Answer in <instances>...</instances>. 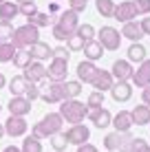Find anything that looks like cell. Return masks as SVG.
I'll list each match as a JSON object with an SVG mask.
<instances>
[{
	"label": "cell",
	"mask_w": 150,
	"mask_h": 152,
	"mask_svg": "<svg viewBox=\"0 0 150 152\" xmlns=\"http://www.w3.org/2000/svg\"><path fill=\"white\" fill-rule=\"evenodd\" d=\"M62 124H64V119H62L60 113H49V115H44L38 124H33L31 134H33L35 139H40V141L49 139V137H53V134L62 132Z\"/></svg>",
	"instance_id": "cell-1"
},
{
	"label": "cell",
	"mask_w": 150,
	"mask_h": 152,
	"mask_svg": "<svg viewBox=\"0 0 150 152\" xmlns=\"http://www.w3.org/2000/svg\"><path fill=\"white\" fill-rule=\"evenodd\" d=\"M60 115L64 121H69L71 126L75 124H82L86 117H89V106L77 99H66V102L60 104Z\"/></svg>",
	"instance_id": "cell-2"
},
{
	"label": "cell",
	"mask_w": 150,
	"mask_h": 152,
	"mask_svg": "<svg viewBox=\"0 0 150 152\" xmlns=\"http://www.w3.org/2000/svg\"><path fill=\"white\" fill-rule=\"evenodd\" d=\"M40 42V29L33 27V24H22V27H15L13 29V38H11V44L15 49H31V46Z\"/></svg>",
	"instance_id": "cell-3"
},
{
	"label": "cell",
	"mask_w": 150,
	"mask_h": 152,
	"mask_svg": "<svg viewBox=\"0 0 150 152\" xmlns=\"http://www.w3.org/2000/svg\"><path fill=\"white\" fill-rule=\"evenodd\" d=\"M97 42L104 46V51H117L121 44V33L115 27H102L97 33Z\"/></svg>",
	"instance_id": "cell-4"
},
{
	"label": "cell",
	"mask_w": 150,
	"mask_h": 152,
	"mask_svg": "<svg viewBox=\"0 0 150 152\" xmlns=\"http://www.w3.org/2000/svg\"><path fill=\"white\" fill-rule=\"evenodd\" d=\"M40 99L46 104H62L64 102V91H62V82H49L40 86Z\"/></svg>",
	"instance_id": "cell-5"
},
{
	"label": "cell",
	"mask_w": 150,
	"mask_h": 152,
	"mask_svg": "<svg viewBox=\"0 0 150 152\" xmlns=\"http://www.w3.org/2000/svg\"><path fill=\"white\" fill-rule=\"evenodd\" d=\"M64 134H66L69 145H71V143H73V145H84V143H89V139H91V130H89V126H86V124H75V126H71Z\"/></svg>",
	"instance_id": "cell-6"
},
{
	"label": "cell",
	"mask_w": 150,
	"mask_h": 152,
	"mask_svg": "<svg viewBox=\"0 0 150 152\" xmlns=\"http://www.w3.org/2000/svg\"><path fill=\"white\" fill-rule=\"evenodd\" d=\"M66 73H69V60L51 57V64L46 69V77L51 82H66Z\"/></svg>",
	"instance_id": "cell-7"
},
{
	"label": "cell",
	"mask_w": 150,
	"mask_h": 152,
	"mask_svg": "<svg viewBox=\"0 0 150 152\" xmlns=\"http://www.w3.org/2000/svg\"><path fill=\"white\" fill-rule=\"evenodd\" d=\"M137 7H135V2L132 0H124V2L119 4H115V11H113V18L115 20H119V22H132V20L137 18Z\"/></svg>",
	"instance_id": "cell-8"
},
{
	"label": "cell",
	"mask_w": 150,
	"mask_h": 152,
	"mask_svg": "<svg viewBox=\"0 0 150 152\" xmlns=\"http://www.w3.org/2000/svg\"><path fill=\"white\" fill-rule=\"evenodd\" d=\"M130 139H132L130 132H117V130H113V132H108L104 137V148H106V152H119L124 148V143Z\"/></svg>",
	"instance_id": "cell-9"
},
{
	"label": "cell",
	"mask_w": 150,
	"mask_h": 152,
	"mask_svg": "<svg viewBox=\"0 0 150 152\" xmlns=\"http://www.w3.org/2000/svg\"><path fill=\"white\" fill-rule=\"evenodd\" d=\"M132 71L135 69H132V64L128 60H115L113 66H110V75H113L115 82H130Z\"/></svg>",
	"instance_id": "cell-10"
},
{
	"label": "cell",
	"mask_w": 150,
	"mask_h": 152,
	"mask_svg": "<svg viewBox=\"0 0 150 152\" xmlns=\"http://www.w3.org/2000/svg\"><path fill=\"white\" fill-rule=\"evenodd\" d=\"M130 84L137 88H146L150 86V60H143L141 64L132 71V77H130Z\"/></svg>",
	"instance_id": "cell-11"
},
{
	"label": "cell",
	"mask_w": 150,
	"mask_h": 152,
	"mask_svg": "<svg viewBox=\"0 0 150 152\" xmlns=\"http://www.w3.org/2000/svg\"><path fill=\"white\" fill-rule=\"evenodd\" d=\"M27 130H29V124L24 117H11L9 115V119L4 121V134H9V137H22Z\"/></svg>",
	"instance_id": "cell-12"
},
{
	"label": "cell",
	"mask_w": 150,
	"mask_h": 152,
	"mask_svg": "<svg viewBox=\"0 0 150 152\" xmlns=\"http://www.w3.org/2000/svg\"><path fill=\"white\" fill-rule=\"evenodd\" d=\"M22 75H24V80L31 82V84H40V82L46 80V66L42 64V62H35L33 60L27 69L22 71Z\"/></svg>",
	"instance_id": "cell-13"
},
{
	"label": "cell",
	"mask_w": 150,
	"mask_h": 152,
	"mask_svg": "<svg viewBox=\"0 0 150 152\" xmlns=\"http://www.w3.org/2000/svg\"><path fill=\"white\" fill-rule=\"evenodd\" d=\"M55 24H60V27L64 29L66 33L73 35L75 29L80 27V13H75V11H71V9H66V11L60 13V18L55 20Z\"/></svg>",
	"instance_id": "cell-14"
},
{
	"label": "cell",
	"mask_w": 150,
	"mask_h": 152,
	"mask_svg": "<svg viewBox=\"0 0 150 152\" xmlns=\"http://www.w3.org/2000/svg\"><path fill=\"white\" fill-rule=\"evenodd\" d=\"M97 66H95V62H89V60H82L80 64H77V82H82V84H91L93 80H95V75H97Z\"/></svg>",
	"instance_id": "cell-15"
},
{
	"label": "cell",
	"mask_w": 150,
	"mask_h": 152,
	"mask_svg": "<svg viewBox=\"0 0 150 152\" xmlns=\"http://www.w3.org/2000/svg\"><path fill=\"white\" fill-rule=\"evenodd\" d=\"M89 119L93 121V126H97V128H108V126L113 124V115L108 108H93V110H89Z\"/></svg>",
	"instance_id": "cell-16"
},
{
	"label": "cell",
	"mask_w": 150,
	"mask_h": 152,
	"mask_svg": "<svg viewBox=\"0 0 150 152\" xmlns=\"http://www.w3.org/2000/svg\"><path fill=\"white\" fill-rule=\"evenodd\" d=\"M110 97L115 99V102H128V99L132 97V84L130 82H115L113 84V88H110Z\"/></svg>",
	"instance_id": "cell-17"
},
{
	"label": "cell",
	"mask_w": 150,
	"mask_h": 152,
	"mask_svg": "<svg viewBox=\"0 0 150 152\" xmlns=\"http://www.w3.org/2000/svg\"><path fill=\"white\" fill-rule=\"evenodd\" d=\"M9 113H11V117H27L31 113V102L24 97H11L9 99Z\"/></svg>",
	"instance_id": "cell-18"
},
{
	"label": "cell",
	"mask_w": 150,
	"mask_h": 152,
	"mask_svg": "<svg viewBox=\"0 0 150 152\" xmlns=\"http://www.w3.org/2000/svg\"><path fill=\"white\" fill-rule=\"evenodd\" d=\"M110 126H115L117 132H130V128L135 126V124H132L130 110H119L117 115H113V124Z\"/></svg>",
	"instance_id": "cell-19"
},
{
	"label": "cell",
	"mask_w": 150,
	"mask_h": 152,
	"mask_svg": "<svg viewBox=\"0 0 150 152\" xmlns=\"http://www.w3.org/2000/svg\"><path fill=\"white\" fill-rule=\"evenodd\" d=\"M93 84V88L95 91H100V93H106V91H110L113 88V84H115V80H113V75H110V71H97V75H95V80L91 82Z\"/></svg>",
	"instance_id": "cell-20"
},
{
	"label": "cell",
	"mask_w": 150,
	"mask_h": 152,
	"mask_svg": "<svg viewBox=\"0 0 150 152\" xmlns=\"http://www.w3.org/2000/svg\"><path fill=\"white\" fill-rule=\"evenodd\" d=\"M29 53H31V57H33L35 62H44V60H49V57H53V46H49L46 42L40 40L29 49Z\"/></svg>",
	"instance_id": "cell-21"
},
{
	"label": "cell",
	"mask_w": 150,
	"mask_h": 152,
	"mask_svg": "<svg viewBox=\"0 0 150 152\" xmlns=\"http://www.w3.org/2000/svg\"><path fill=\"white\" fill-rule=\"evenodd\" d=\"M82 51H84V60H89V62H97V60H102V55H104V46H102L97 40L86 42Z\"/></svg>",
	"instance_id": "cell-22"
},
{
	"label": "cell",
	"mask_w": 150,
	"mask_h": 152,
	"mask_svg": "<svg viewBox=\"0 0 150 152\" xmlns=\"http://www.w3.org/2000/svg\"><path fill=\"white\" fill-rule=\"evenodd\" d=\"M130 115H132V124H135V126H148L150 124V108L146 106V104L135 106L130 110Z\"/></svg>",
	"instance_id": "cell-23"
},
{
	"label": "cell",
	"mask_w": 150,
	"mask_h": 152,
	"mask_svg": "<svg viewBox=\"0 0 150 152\" xmlns=\"http://www.w3.org/2000/svg\"><path fill=\"white\" fill-rule=\"evenodd\" d=\"M121 38H128L130 42H139L143 38V31H141V27H139V22H126L124 24V29H121Z\"/></svg>",
	"instance_id": "cell-24"
},
{
	"label": "cell",
	"mask_w": 150,
	"mask_h": 152,
	"mask_svg": "<svg viewBox=\"0 0 150 152\" xmlns=\"http://www.w3.org/2000/svg\"><path fill=\"white\" fill-rule=\"evenodd\" d=\"M18 13H20V9H18V4H15V2L4 0V2L0 4V22H11Z\"/></svg>",
	"instance_id": "cell-25"
},
{
	"label": "cell",
	"mask_w": 150,
	"mask_h": 152,
	"mask_svg": "<svg viewBox=\"0 0 150 152\" xmlns=\"http://www.w3.org/2000/svg\"><path fill=\"white\" fill-rule=\"evenodd\" d=\"M62 91H64V102L66 99H77V95L82 93V82L66 80V82H62Z\"/></svg>",
	"instance_id": "cell-26"
},
{
	"label": "cell",
	"mask_w": 150,
	"mask_h": 152,
	"mask_svg": "<svg viewBox=\"0 0 150 152\" xmlns=\"http://www.w3.org/2000/svg\"><path fill=\"white\" fill-rule=\"evenodd\" d=\"M27 80H24V75H15L11 77V82H9V91H11V97H22L24 91H27Z\"/></svg>",
	"instance_id": "cell-27"
},
{
	"label": "cell",
	"mask_w": 150,
	"mask_h": 152,
	"mask_svg": "<svg viewBox=\"0 0 150 152\" xmlns=\"http://www.w3.org/2000/svg\"><path fill=\"white\" fill-rule=\"evenodd\" d=\"M146 60V46L141 44V42H132L130 46H128V62H141Z\"/></svg>",
	"instance_id": "cell-28"
},
{
	"label": "cell",
	"mask_w": 150,
	"mask_h": 152,
	"mask_svg": "<svg viewBox=\"0 0 150 152\" xmlns=\"http://www.w3.org/2000/svg\"><path fill=\"white\" fill-rule=\"evenodd\" d=\"M11 62H13V66H18L20 71H24V69H27V66L31 64V62H33V57H31L29 49H18Z\"/></svg>",
	"instance_id": "cell-29"
},
{
	"label": "cell",
	"mask_w": 150,
	"mask_h": 152,
	"mask_svg": "<svg viewBox=\"0 0 150 152\" xmlns=\"http://www.w3.org/2000/svg\"><path fill=\"white\" fill-rule=\"evenodd\" d=\"M95 9L102 18H113L115 11V0H95Z\"/></svg>",
	"instance_id": "cell-30"
},
{
	"label": "cell",
	"mask_w": 150,
	"mask_h": 152,
	"mask_svg": "<svg viewBox=\"0 0 150 152\" xmlns=\"http://www.w3.org/2000/svg\"><path fill=\"white\" fill-rule=\"evenodd\" d=\"M75 35H80L82 40H84V44L86 42H91V40H95V27L93 24H89V22H84V24H80V27L75 29Z\"/></svg>",
	"instance_id": "cell-31"
},
{
	"label": "cell",
	"mask_w": 150,
	"mask_h": 152,
	"mask_svg": "<svg viewBox=\"0 0 150 152\" xmlns=\"http://www.w3.org/2000/svg\"><path fill=\"white\" fill-rule=\"evenodd\" d=\"M20 150L22 152H42V143H40V139H35L33 134H31V137H24Z\"/></svg>",
	"instance_id": "cell-32"
},
{
	"label": "cell",
	"mask_w": 150,
	"mask_h": 152,
	"mask_svg": "<svg viewBox=\"0 0 150 152\" xmlns=\"http://www.w3.org/2000/svg\"><path fill=\"white\" fill-rule=\"evenodd\" d=\"M15 51L18 49H15L11 42H0V62H11Z\"/></svg>",
	"instance_id": "cell-33"
},
{
	"label": "cell",
	"mask_w": 150,
	"mask_h": 152,
	"mask_svg": "<svg viewBox=\"0 0 150 152\" xmlns=\"http://www.w3.org/2000/svg\"><path fill=\"white\" fill-rule=\"evenodd\" d=\"M49 139H51V148H53L55 152H64L66 145H69L64 132H58V134H53V137H49Z\"/></svg>",
	"instance_id": "cell-34"
},
{
	"label": "cell",
	"mask_w": 150,
	"mask_h": 152,
	"mask_svg": "<svg viewBox=\"0 0 150 152\" xmlns=\"http://www.w3.org/2000/svg\"><path fill=\"white\" fill-rule=\"evenodd\" d=\"M18 9H20V13L24 15V18H33L35 13H38V4H35V0H27V2H20L18 4Z\"/></svg>",
	"instance_id": "cell-35"
},
{
	"label": "cell",
	"mask_w": 150,
	"mask_h": 152,
	"mask_svg": "<svg viewBox=\"0 0 150 152\" xmlns=\"http://www.w3.org/2000/svg\"><path fill=\"white\" fill-rule=\"evenodd\" d=\"M86 106H89V110H93V108H102V106H104V93L93 91L89 95V99H86Z\"/></svg>",
	"instance_id": "cell-36"
},
{
	"label": "cell",
	"mask_w": 150,
	"mask_h": 152,
	"mask_svg": "<svg viewBox=\"0 0 150 152\" xmlns=\"http://www.w3.org/2000/svg\"><path fill=\"white\" fill-rule=\"evenodd\" d=\"M27 22H29V24H33V27H38V29H42V27H49V22H51V15H49V13L38 11V13L33 15V18H29Z\"/></svg>",
	"instance_id": "cell-37"
},
{
	"label": "cell",
	"mask_w": 150,
	"mask_h": 152,
	"mask_svg": "<svg viewBox=\"0 0 150 152\" xmlns=\"http://www.w3.org/2000/svg\"><path fill=\"white\" fill-rule=\"evenodd\" d=\"M66 49H69L71 53H75V51H82V49H84V40H82L80 35L73 33L69 40H66Z\"/></svg>",
	"instance_id": "cell-38"
},
{
	"label": "cell",
	"mask_w": 150,
	"mask_h": 152,
	"mask_svg": "<svg viewBox=\"0 0 150 152\" xmlns=\"http://www.w3.org/2000/svg\"><path fill=\"white\" fill-rule=\"evenodd\" d=\"M11 38H13V24L0 22V42H11Z\"/></svg>",
	"instance_id": "cell-39"
},
{
	"label": "cell",
	"mask_w": 150,
	"mask_h": 152,
	"mask_svg": "<svg viewBox=\"0 0 150 152\" xmlns=\"http://www.w3.org/2000/svg\"><path fill=\"white\" fill-rule=\"evenodd\" d=\"M22 97H24V99H29V102L33 104L35 99L40 97V86H38V84H31V82H29V84H27V91H24V95H22Z\"/></svg>",
	"instance_id": "cell-40"
},
{
	"label": "cell",
	"mask_w": 150,
	"mask_h": 152,
	"mask_svg": "<svg viewBox=\"0 0 150 152\" xmlns=\"http://www.w3.org/2000/svg\"><path fill=\"white\" fill-rule=\"evenodd\" d=\"M132 2H135L139 15H148L150 13V0H132Z\"/></svg>",
	"instance_id": "cell-41"
},
{
	"label": "cell",
	"mask_w": 150,
	"mask_h": 152,
	"mask_svg": "<svg viewBox=\"0 0 150 152\" xmlns=\"http://www.w3.org/2000/svg\"><path fill=\"white\" fill-rule=\"evenodd\" d=\"M86 4H89V0H69V9L75 13H82L86 9Z\"/></svg>",
	"instance_id": "cell-42"
},
{
	"label": "cell",
	"mask_w": 150,
	"mask_h": 152,
	"mask_svg": "<svg viewBox=\"0 0 150 152\" xmlns=\"http://www.w3.org/2000/svg\"><path fill=\"white\" fill-rule=\"evenodd\" d=\"M53 38L58 40V42H66V40L71 38V33H66V31L62 29L60 24H53Z\"/></svg>",
	"instance_id": "cell-43"
},
{
	"label": "cell",
	"mask_w": 150,
	"mask_h": 152,
	"mask_svg": "<svg viewBox=\"0 0 150 152\" xmlns=\"http://www.w3.org/2000/svg\"><path fill=\"white\" fill-rule=\"evenodd\" d=\"M53 57H60V60H69L71 57V51L66 46H55L53 49Z\"/></svg>",
	"instance_id": "cell-44"
},
{
	"label": "cell",
	"mask_w": 150,
	"mask_h": 152,
	"mask_svg": "<svg viewBox=\"0 0 150 152\" xmlns=\"http://www.w3.org/2000/svg\"><path fill=\"white\" fill-rule=\"evenodd\" d=\"M139 27H141L143 35H150V15H148V18H143L141 22H139Z\"/></svg>",
	"instance_id": "cell-45"
},
{
	"label": "cell",
	"mask_w": 150,
	"mask_h": 152,
	"mask_svg": "<svg viewBox=\"0 0 150 152\" xmlns=\"http://www.w3.org/2000/svg\"><path fill=\"white\" fill-rule=\"evenodd\" d=\"M77 152H100L93 143H84V145H77Z\"/></svg>",
	"instance_id": "cell-46"
},
{
	"label": "cell",
	"mask_w": 150,
	"mask_h": 152,
	"mask_svg": "<svg viewBox=\"0 0 150 152\" xmlns=\"http://www.w3.org/2000/svg\"><path fill=\"white\" fill-rule=\"evenodd\" d=\"M141 102H143V104H146V106L150 108V86H146V88L141 91Z\"/></svg>",
	"instance_id": "cell-47"
},
{
	"label": "cell",
	"mask_w": 150,
	"mask_h": 152,
	"mask_svg": "<svg viewBox=\"0 0 150 152\" xmlns=\"http://www.w3.org/2000/svg\"><path fill=\"white\" fill-rule=\"evenodd\" d=\"M2 152H22L20 148H15V145H7V148H4Z\"/></svg>",
	"instance_id": "cell-48"
},
{
	"label": "cell",
	"mask_w": 150,
	"mask_h": 152,
	"mask_svg": "<svg viewBox=\"0 0 150 152\" xmlns=\"http://www.w3.org/2000/svg\"><path fill=\"white\" fill-rule=\"evenodd\" d=\"M4 84H7V80H4V75L0 73V88H4Z\"/></svg>",
	"instance_id": "cell-49"
},
{
	"label": "cell",
	"mask_w": 150,
	"mask_h": 152,
	"mask_svg": "<svg viewBox=\"0 0 150 152\" xmlns=\"http://www.w3.org/2000/svg\"><path fill=\"white\" fill-rule=\"evenodd\" d=\"M4 137V124H0V139Z\"/></svg>",
	"instance_id": "cell-50"
},
{
	"label": "cell",
	"mask_w": 150,
	"mask_h": 152,
	"mask_svg": "<svg viewBox=\"0 0 150 152\" xmlns=\"http://www.w3.org/2000/svg\"><path fill=\"white\" fill-rule=\"evenodd\" d=\"M143 152H150V145H148V148H146V150H143Z\"/></svg>",
	"instance_id": "cell-51"
},
{
	"label": "cell",
	"mask_w": 150,
	"mask_h": 152,
	"mask_svg": "<svg viewBox=\"0 0 150 152\" xmlns=\"http://www.w3.org/2000/svg\"><path fill=\"white\" fill-rule=\"evenodd\" d=\"M18 2H27V0H18Z\"/></svg>",
	"instance_id": "cell-52"
},
{
	"label": "cell",
	"mask_w": 150,
	"mask_h": 152,
	"mask_svg": "<svg viewBox=\"0 0 150 152\" xmlns=\"http://www.w3.org/2000/svg\"><path fill=\"white\" fill-rule=\"evenodd\" d=\"M2 2H4V0H0V4H2Z\"/></svg>",
	"instance_id": "cell-53"
},
{
	"label": "cell",
	"mask_w": 150,
	"mask_h": 152,
	"mask_svg": "<svg viewBox=\"0 0 150 152\" xmlns=\"http://www.w3.org/2000/svg\"><path fill=\"white\" fill-rule=\"evenodd\" d=\"M0 108H2V106H0Z\"/></svg>",
	"instance_id": "cell-54"
}]
</instances>
